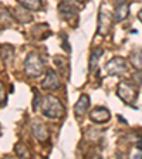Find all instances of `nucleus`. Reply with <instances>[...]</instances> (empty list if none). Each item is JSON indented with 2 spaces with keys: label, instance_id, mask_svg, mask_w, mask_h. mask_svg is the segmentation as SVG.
<instances>
[{
  "label": "nucleus",
  "instance_id": "4",
  "mask_svg": "<svg viewBox=\"0 0 142 159\" xmlns=\"http://www.w3.org/2000/svg\"><path fill=\"white\" fill-rule=\"evenodd\" d=\"M107 73L109 75H122L126 71V61L122 57H114L105 66Z\"/></svg>",
  "mask_w": 142,
  "mask_h": 159
},
{
  "label": "nucleus",
  "instance_id": "6",
  "mask_svg": "<svg viewBox=\"0 0 142 159\" xmlns=\"http://www.w3.org/2000/svg\"><path fill=\"white\" fill-rule=\"evenodd\" d=\"M61 83H60V78L54 71H47L46 73V78L41 83V88L46 89V91H54V89H58Z\"/></svg>",
  "mask_w": 142,
  "mask_h": 159
},
{
  "label": "nucleus",
  "instance_id": "14",
  "mask_svg": "<svg viewBox=\"0 0 142 159\" xmlns=\"http://www.w3.org/2000/svg\"><path fill=\"white\" fill-rule=\"evenodd\" d=\"M131 63L136 70H142V50H136L131 56Z\"/></svg>",
  "mask_w": 142,
  "mask_h": 159
},
{
  "label": "nucleus",
  "instance_id": "8",
  "mask_svg": "<svg viewBox=\"0 0 142 159\" xmlns=\"http://www.w3.org/2000/svg\"><path fill=\"white\" fill-rule=\"evenodd\" d=\"M109 111L107 108H104V107H98V108H95L93 111V112H89V118H91V121L93 122H97V124H104L107 122L109 119Z\"/></svg>",
  "mask_w": 142,
  "mask_h": 159
},
{
  "label": "nucleus",
  "instance_id": "17",
  "mask_svg": "<svg viewBox=\"0 0 142 159\" xmlns=\"http://www.w3.org/2000/svg\"><path fill=\"white\" fill-rule=\"evenodd\" d=\"M16 153L20 156V158H26V156L29 155L26 146H24L23 143H19V145H16Z\"/></svg>",
  "mask_w": 142,
  "mask_h": 159
},
{
  "label": "nucleus",
  "instance_id": "12",
  "mask_svg": "<svg viewBox=\"0 0 142 159\" xmlns=\"http://www.w3.org/2000/svg\"><path fill=\"white\" fill-rule=\"evenodd\" d=\"M17 2L27 10L37 11V10L41 9V0H17Z\"/></svg>",
  "mask_w": 142,
  "mask_h": 159
},
{
  "label": "nucleus",
  "instance_id": "9",
  "mask_svg": "<svg viewBox=\"0 0 142 159\" xmlns=\"http://www.w3.org/2000/svg\"><path fill=\"white\" fill-rule=\"evenodd\" d=\"M31 132H33V135L39 139L40 142H44V141H47V138H48V131H47L46 125H44L43 122H39V121L33 122V125H31Z\"/></svg>",
  "mask_w": 142,
  "mask_h": 159
},
{
  "label": "nucleus",
  "instance_id": "23",
  "mask_svg": "<svg viewBox=\"0 0 142 159\" xmlns=\"http://www.w3.org/2000/svg\"><path fill=\"white\" fill-rule=\"evenodd\" d=\"M138 17H139V20H141V21H142V10H141V11H139V14H138Z\"/></svg>",
  "mask_w": 142,
  "mask_h": 159
},
{
  "label": "nucleus",
  "instance_id": "15",
  "mask_svg": "<svg viewBox=\"0 0 142 159\" xmlns=\"http://www.w3.org/2000/svg\"><path fill=\"white\" fill-rule=\"evenodd\" d=\"M101 54H103V50L101 48H97L93 51V54H91V60H89V70L91 71H94L97 67V64H98V60L99 57H101Z\"/></svg>",
  "mask_w": 142,
  "mask_h": 159
},
{
  "label": "nucleus",
  "instance_id": "19",
  "mask_svg": "<svg viewBox=\"0 0 142 159\" xmlns=\"http://www.w3.org/2000/svg\"><path fill=\"white\" fill-rule=\"evenodd\" d=\"M54 63H56V66L58 67L60 71H61V74H63L64 68H66V64H64V61H63V57H56V58H54Z\"/></svg>",
  "mask_w": 142,
  "mask_h": 159
},
{
  "label": "nucleus",
  "instance_id": "22",
  "mask_svg": "<svg viewBox=\"0 0 142 159\" xmlns=\"http://www.w3.org/2000/svg\"><path fill=\"white\" fill-rule=\"evenodd\" d=\"M128 0H115V3L117 4H121V3H126Z\"/></svg>",
  "mask_w": 142,
  "mask_h": 159
},
{
  "label": "nucleus",
  "instance_id": "10",
  "mask_svg": "<svg viewBox=\"0 0 142 159\" xmlns=\"http://www.w3.org/2000/svg\"><path fill=\"white\" fill-rule=\"evenodd\" d=\"M89 108V97L88 95H81L80 99L77 101L76 107H74V111H76L77 115H83L87 112V109Z\"/></svg>",
  "mask_w": 142,
  "mask_h": 159
},
{
  "label": "nucleus",
  "instance_id": "21",
  "mask_svg": "<svg viewBox=\"0 0 142 159\" xmlns=\"http://www.w3.org/2000/svg\"><path fill=\"white\" fill-rule=\"evenodd\" d=\"M37 104H39V93L37 91H34V108H37Z\"/></svg>",
  "mask_w": 142,
  "mask_h": 159
},
{
  "label": "nucleus",
  "instance_id": "2",
  "mask_svg": "<svg viewBox=\"0 0 142 159\" xmlns=\"http://www.w3.org/2000/svg\"><path fill=\"white\" fill-rule=\"evenodd\" d=\"M41 111H43V115L47 116V118L57 119L64 114V107L61 105V102L56 97L47 95L44 98V101L41 102Z\"/></svg>",
  "mask_w": 142,
  "mask_h": 159
},
{
  "label": "nucleus",
  "instance_id": "16",
  "mask_svg": "<svg viewBox=\"0 0 142 159\" xmlns=\"http://www.w3.org/2000/svg\"><path fill=\"white\" fill-rule=\"evenodd\" d=\"M17 20L21 21V23H26L30 20V16H29V11L27 10H19L17 11Z\"/></svg>",
  "mask_w": 142,
  "mask_h": 159
},
{
  "label": "nucleus",
  "instance_id": "11",
  "mask_svg": "<svg viewBox=\"0 0 142 159\" xmlns=\"http://www.w3.org/2000/svg\"><path fill=\"white\" fill-rule=\"evenodd\" d=\"M129 6L128 3H121V4H117V10H115V16H114V19H115V21H122V20H125L126 17H128L129 14Z\"/></svg>",
  "mask_w": 142,
  "mask_h": 159
},
{
  "label": "nucleus",
  "instance_id": "7",
  "mask_svg": "<svg viewBox=\"0 0 142 159\" xmlns=\"http://www.w3.org/2000/svg\"><path fill=\"white\" fill-rule=\"evenodd\" d=\"M109 29H111V14L105 11L104 7H101V11L98 16V33L101 36H105L109 31Z\"/></svg>",
  "mask_w": 142,
  "mask_h": 159
},
{
  "label": "nucleus",
  "instance_id": "20",
  "mask_svg": "<svg viewBox=\"0 0 142 159\" xmlns=\"http://www.w3.org/2000/svg\"><path fill=\"white\" fill-rule=\"evenodd\" d=\"M6 102V91H4V85L0 83V107Z\"/></svg>",
  "mask_w": 142,
  "mask_h": 159
},
{
  "label": "nucleus",
  "instance_id": "1",
  "mask_svg": "<svg viewBox=\"0 0 142 159\" xmlns=\"http://www.w3.org/2000/svg\"><path fill=\"white\" fill-rule=\"evenodd\" d=\"M24 73L30 78H39L44 73V63L39 54L30 53L24 61Z\"/></svg>",
  "mask_w": 142,
  "mask_h": 159
},
{
  "label": "nucleus",
  "instance_id": "13",
  "mask_svg": "<svg viewBox=\"0 0 142 159\" xmlns=\"http://www.w3.org/2000/svg\"><path fill=\"white\" fill-rule=\"evenodd\" d=\"M0 57L3 61L9 63L11 57H13V47L9 46V44H3V46H0Z\"/></svg>",
  "mask_w": 142,
  "mask_h": 159
},
{
  "label": "nucleus",
  "instance_id": "5",
  "mask_svg": "<svg viewBox=\"0 0 142 159\" xmlns=\"http://www.w3.org/2000/svg\"><path fill=\"white\" fill-rule=\"evenodd\" d=\"M58 10H60V14L66 20L74 19V16H77V13H78V7L74 4L73 0H63V2H60Z\"/></svg>",
  "mask_w": 142,
  "mask_h": 159
},
{
  "label": "nucleus",
  "instance_id": "3",
  "mask_svg": "<svg viewBox=\"0 0 142 159\" xmlns=\"http://www.w3.org/2000/svg\"><path fill=\"white\" fill-rule=\"evenodd\" d=\"M136 95H138V91L131 85V83L128 81H121L118 85V97L122 99L124 102L131 104L136 99Z\"/></svg>",
  "mask_w": 142,
  "mask_h": 159
},
{
  "label": "nucleus",
  "instance_id": "18",
  "mask_svg": "<svg viewBox=\"0 0 142 159\" xmlns=\"http://www.w3.org/2000/svg\"><path fill=\"white\" fill-rule=\"evenodd\" d=\"M131 81H132L134 84H136V85H141V84H142V71H141V70H138L136 73L132 74Z\"/></svg>",
  "mask_w": 142,
  "mask_h": 159
}]
</instances>
